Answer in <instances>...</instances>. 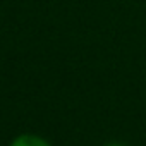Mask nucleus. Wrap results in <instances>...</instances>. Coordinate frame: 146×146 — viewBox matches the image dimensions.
Segmentation results:
<instances>
[{
    "label": "nucleus",
    "instance_id": "obj_1",
    "mask_svg": "<svg viewBox=\"0 0 146 146\" xmlns=\"http://www.w3.org/2000/svg\"><path fill=\"white\" fill-rule=\"evenodd\" d=\"M11 146H50L45 139L38 137V136H31V134H24V136H19L12 141Z\"/></svg>",
    "mask_w": 146,
    "mask_h": 146
},
{
    "label": "nucleus",
    "instance_id": "obj_2",
    "mask_svg": "<svg viewBox=\"0 0 146 146\" xmlns=\"http://www.w3.org/2000/svg\"><path fill=\"white\" fill-rule=\"evenodd\" d=\"M108 146H122V144H119V143H112V144H108Z\"/></svg>",
    "mask_w": 146,
    "mask_h": 146
}]
</instances>
